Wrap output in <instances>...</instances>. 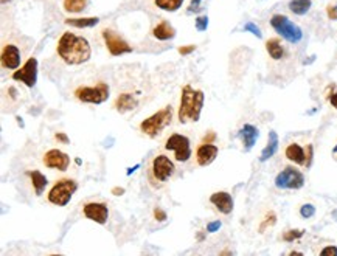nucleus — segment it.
<instances>
[{
	"instance_id": "f257e3e1",
	"label": "nucleus",
	"mask_w": 337,
	"mask_h": 256,
	"mask_svg": "<svg viewBox=\"0 0 337 256\" xmlns=\"http://www.w3.org/2000/svg\"><path fill=\"white\" fill-rule=\"evenodd\" d=\"M59 58L68 66H80L90 59V45L87 39L76 36L72 31H66L58 41Z\"/></svg>"
},
{
	"instance_id": "f03ea898",
	"label": "nucleus",
	"mask_w": 337,
	"mask_h": 256,
	"mask_svg": "<svg viewBox=\"0 0 337 256\" xmlns=\"http://www.w3.org/2000/svg\"><path fill=\"white\" fill-rule=\"evenodd\" d=\"M203 92L199 89H193L191 85H184L180 92V102H179V114L177 118L180 123H196L199 121L201 112L203 106Z\"/></svg>"
},
{
	"instance_id": "7ed1b4c3",
	"label": "nucleus",
	"mask_w": 337,
	"mask_h": 256,
	"mask_svg": "<svg viewBox=\"0 0 337 256\" xmlns=\"http://www.w3.org/2000/svg\"><path fill=\"white\" fill-rule=\"evenodd\" d=\"M174 163L167 155L159 154L151 160L150 166H148V180H150L152 188H160L174 174Z\"/></svg>"
},
{
	"instance_id": "20e7f679",
	"label": "nucleus",
	"mask_w": 337,
	"mask_h": 256,
	"mask_svg": "<svg viewBox=\"0 0 337 256\" xmlns=\"http://www.w3.org/2000/svg\"><path fill=\"white\" fill-rule=\"evenodd\" d=\"M172 121V107L171 106H165L163 109H160L159 112H155L154 115H151L150 118L143 119L140 123V132L148 135V137H157L160 135V132L165 129L167 126H169Z\"/></svg>"
},
{
	"instance_id": "39448f33",
	"label": "nucleus",
	"mask_w": 337,
	"mask_h": 256,
	"mask_svg": "<svg viewBox=\"0 0 337 256\" xmlns=\"http://www.w3.org/2000/svg\"><path fill=\"white\" fill-rule=\"evenodd\" d=\"M78 189V183L73 179H59L51 189L49 191V202L58 206H66L72 196L75 194V191Z\"/></svg>"
},
{
	"instance_id": "423d86ee",
	"label": "nucleus",
	"mask_w": 337,
	"mask_h": 256,
	"mask_svg": "<svg viewBox=\"0 0 337 256\" xmlns=\"http://www.w3.org/2000/svg\"><path fill=\"white\" fill-rule=\"evenodd\" d=\"M270 25H272V28L275 30L281 37H285L287 42L297 44V42L302 41V37H303L302 28L297 27L295 23H292L291 20L286 17V16H283V14L272 16Z\"/></svg>"
},
{
	"instance_id": "0eeeda50",
	"label": "nucleus",
	"mask_w": 337,
	"mask_h": 256,
	"mask_svg": "<svg viewBox=\"0 0 337 256\" xmlns=\"http://www.w3.org/2000/svg\"><path fill=\"white\" fill-rule=\"evenodd\" d=\"M75 98L81 102L89 104H101L109 98V85L103 81H100L97 85H83L75 90Z\"/></svg>"
},
{
	"instance_id": "6e6552de",
	"label": "nucleus",
	"mask_w": 337,
	"mask_h": 256,
	"mask_svg": "<svg viewBox=\"0 0 337 256\" xmlns=\"http://www.w3.org/2000/svg\"><path fill=\"white\" fill-rule=\"evenodd\" d=\"M167 151H174V158L177 162H188L191 157V143L190 138L180 134H172L165 141Z\"/></svg>"
},
{
	"instance_id": "1a4fd4ad",
	"label": "nucleus",
	"mask_w": 337,
	"mask_h": 256,
	"mask_svg": "<svg viewBox=\"0 0 337 256\" xmlns=\"http://www.w3.org/2000/svg\"><path fill=\"white\" fill-rule=\"evenodd\" d=\"M304 185V175L294 166H286L275 177V187L281 189H300Z\"/></svg>"
},
{
	"instance_id": "9d476101",
	"label": "nucleus",
	"mask_w": 337,
	"mask_h": 256,
	"mask_svg": "<svg viewBox=\"0 0 337 256\" xmlns=\"http://www.w3.org/2000/svg\"><path fill=\"white\" fill-rule=\"evenodd\" d=\"M285 155L287 160H291V162H294L295 165L309 168L311 162H312V146L308 145L306 151H304L303 146H300L299 143H291V145L286 146Z\"/></svg>"
},
{
	"instance_id": "9b49d317",
	"label": "nucleus",
	"mask_w": 337,
	"mask_h": 256,
	"mask_svg": "<svg viewBox=\"0 0 337 256\" xmlns=\"http://www.w3.org/2000/svg\"><path fill=\"white\" fill-rule=\"evenodd\" d=\"M13 79L14 81H20L23 83L27 87H34L36 79H37V59L36 58H30L23 66L16 70L13 73Z\"/></svg>"
},
{
	"instance_id": "f8f14e48",
	"label": "nucleus",
	"mask_w": 337,
	"mask_h": 256,
	"mask_svg": "<svg viewBox=\"0 0 337 256\" xmlns=\"http://www.w3.org/2000/svg\"><path fill=\"white\" fill-rule=\"evenodd\" d=\"M103 39H104V44L107 47L109 53H111L112 56H120V54H124V53H131L132 49L129 47V44L126 41H123V39L115 33V31L112 30H103Z\"/></svg>"
},
{
	"instance_id": "ddd939ff",
	"label": "nucleus",
	"mask_w": 337,
	"mask_h": 256,
	"mask_svg": "<svg viewBox=\"0 0 337 256\" xmlns=\"http://www.w3.org/2000/svg\"><path fill=\"white\" fill-rule=\"evenodd\" d=\"M42 162L50 170H58L61 172H64L70 166V157L59 149H50L44 154Z\"/></svg>"
},
{
	"instance_id": "4468645a",
	"label": "nucleus",
	"mask_w": 337,
	"mask_h": 256,
	"mask_svg": "<svg viewBox=\"0 0 337 256\" xmlns=\"http://www.w3.org/2000/svg\"><path fill=\"white\" fill-rule=\"evenodd\" d=\"M83 213L87 219L104 225L109 218V208L104 202H87L83 206Z\"/></svg>"
},
{
	"instance_id": "2eb2a0df",
	"label": "nucleus",
	"mask_w": 337,
	"mask_h": 256,
	"mask_svg": "<svg viewBox=\"0 0 337 256\" xmlns=\"http://www.w3.org/2000/svg\"><path fill=\"white\" fill-rule=\"evenodd\" d=\"M2 67L6 70H16L20 66V50L13 44H8L2 49Z\"/></svg>"
},
{
	"instance_id": "dca6fc26",
	"label": "nucleus",
	"mask_w": 337,
	"mask_h": 256,
	"mask_svg": "<svg viewBox=\"0 0 337 256\" xmlns=\"http://www.w3.org/2000/svg\"><path fill=\"white\" fill-rule=\"evenodd\" d=\"M218 153L219 149L213 143H202L198 148V151H196V162H198L199 166H208L215 162Z\"/></svg>"
},
{
	"instance_id": "f3484780",
	"label": "nucleus",
	"mask_w": 337,
	"mask_h": 256,
	"mask_svg": "<svg viewBox=\"0 0 337 256\" xmlns=\"http://www.w3.org/2000/svg\"><path fill=\"white\" fill-rule=\"evenodd\" d=\"M210 204L216 206V210L222 214H230L233 211V199L227 191H218L210 196Z\"/></svg>"
},
{
	"instance_id": "a211bd4d",
	"label": "nucleus",
	"mask_w": 337,
	"mask_h": 256,
	"mask_svg": "<svg viewBox=\"0 0 337 256\" xmlns=\"http://www.w3.org/2000/svg\"><path fill=\"white\" fill-rule=\"evenodd\" d=\"M258 135H260V132H258V129L252 124H244L241 127V131L238 132V137L242 140V145H244L247 151L253 148V145L258 140Z\"/></svg>"
},
{
	"instance_id": "6ab92c4d",
	"label": "nucleus",
	"mask_w": 337,
	"mask_h": 256,
	"mask_svg": "<svg viewBox=\"0 0 337 256\" xmlns=\"http://www.w3.org/2000/svg\"><path fill=\"white\" fill-rule=\"evenodd\" d=\"M137 106H138V101L132 93H120L114 102V107L118 112H121V114L129 112V110H134Z\"/></svg>"
},
{
	"instance_id": "aec40b11",
	"label": "nucleus",
	"mask_w": 337,
	"mask_h": 256,
	"mask_svg": "<svg viewBox=\"0 0 337 256\" xmlns=\"http://www.w3.org/2000/svg\"><path fill=\"white\" fill-rule=\"evenodd\" d=\"M152 36L155 39H159V41H168V39H172L176 36V30L172 28L167 20H162L154 27Z\"/></svg>"
},
{
	"instance_id": "412c9836",
	"label": "nucleus",
	"mask_w": 337,
	"mask_h": 256,
	"mask_svg": "<svg viewBox=\"0 0 337 256\" xmlns=\"http://www.w3.org/2000/svg\"><path fill=\"white\" fill-rule=\"evenodd\" d=\"M28 175H30V179H31V185H33V188H34L36 196H41L44 193L45 187L49 185V180H47L45 175L41 171H37V170L28 171Z\"/></svg>"
},
{
	"instance_id": "4be33fe9",
	"label": "nucleus",
	"mask_w": 337,
	"mask_h": 256,
	"mask_svg": "<svg viewBox=\"0 0 337 256\" xmlns=\"http://www.w3.org/2000/svg\"><path fill=\"white\" fill-rule=\"evenodd\" d=\"M278 149V135L277 132L270 131L269 132V140H268V145H266V148L263 149V153L260 155V160L261 162H266V160H269L270 157L275 155Z\"/></svg>"
},
{
	"instance_id": "5701e85b",
	"label": "nucleus",
	"mask_w": 337,
	"mask_h": 256,
	"mask_svg": "<svg viewBox=\"0 0 337 256\" xmlns=\"http://www.w3.org/2000/svg\"><path fill=\"white\" fill-rule=\"evenodd\" d=\"M266 50H268L269 56L272 59H281L285 56V49L283 45H281V41L278 37H270L268 42H266Z\"/></svg>"
},
{
	"instance_id": "b1692460",
	"label": "nucleus",
	"mask_w": 337,
	"mask_h": 256,
	"mask_svg": "<svg viewBox=\"0 0 337 256\" xmlns=\"http://www.w3.org/2000/svg\"><path fill=\"white\" fill-rule=\"evenodd\" d=\"M89 5V0H64L62 6L67 13H81Z\"/></svg>"
},
{
	"instance_id": "393cba45",
	"label": "nucleus",
	"mask_w": 337,
	"mask_h": 256,
	"mask_svg": "<svg viewBox=\"0 0 337 256\" xmlns=\"http://www.w3.org/2000/svg\"><path fill=\"white\" fill-rule=\"evenodd\" d=\"M311 8V0H291L289 2V10L297 16H303L309 11Z\"/></svg>"
},
{
	"instance_id": "a878e982",
	"label": "nucleus",
	"mask_w": 337,
	"mask_h": 256,
	"mask_svg": "<svg viewBox=\"0 0 337 256\" xmlns=\"http://www.w3.org/2000/svg\"><path fill=\"white\" fill-rule=\"evenodd\" d=\"M100 22L98 17H83V19H66L67 25H72L76 28H89V27H95Z\"/></svg>"
},
{
	"instance_id": "bb28decb",
	"label": "nucleus",
	"mask_w": 337,
	"mask_h": 256,
	"mask_svg": "<svg viewBox=\"0 0 337 256\" xmlns=\"http://www.w3.org/2000/svg\"><path fill=\"white\" fill-rule=\"evenodd\" d=\"M154 3L160 10L165 11H177L180 6H182L184 0H154Z\"/></svg>"
},
{
	"instance_id": "cd10ccee",
	"label": "nucleus",
	"mask_w": 337,
	"mask_h": 256,
	"mask_svg": "<svg viewBox=\"0 0 337 256\" xmlns=\"http://www.w3.org/2000/svg\"><path fill=\"white\" fill-rule=\"evenodd\" d=\"M275 222H277V216L273 211H269L268 214H266V218L264 221L261 222V225H260V233H263V231L268 228V227H272V225H275Z\"/></svg>"
},
{
	"instance_id": "c85d7f7f",
	"label": "nucleus",
	"mask_w": 337,
	"mask_h": 256,
	"mask_svg": "<svg viewBox=\"0 0 337 256\" xmlns=\"http://www.w3.org/2000/svg\"><path fill=\"white\" fill-rule=\"evenodd\" d=\"M303 233H304V230H287L286 233L283 235V241H286V242H292V241H295V239L302 238V236H303Z\"/></svg>"
},
{
	"instance_id": "c756f323",
	"label": "nucleus",
	"mask_w": 337,
	"mask_h": 256,
	"mask_svg": "<svg viewBox=\"0 0 337 256\" xmlns=\"http://www.w3.org/2000/svg\"><path fill=\"white\" fill-rule=\"evenodd\" d=\"M314 213H316V206L311 205V204H304L300 208V214H302V218H304V219L312 218V216H314Z\"/></svg>"
},
{
	"instance_id": "7c9ffc66",
	"label": "nucleus",
	"mask_w": 337,
	"mask_h": 256,
	"mask_svg": "<svg viewBox=\"0 0 337 256\" xmlns=\"http://www.w3.org/2000/svg\"><path fill=\"white\" fill-rule=\"evenodd\" d=\"M194 25H196V30L198 31H205L208 28V17L207 16H199V17L196 19Z\"/></svg>"
},
{
	"instance_id": "2f4dec72",
	"label": "nucleus",
	"mask_w": 337,
	"mask_h": 256,
	"mask_svg": "<svg viewBox=\"0 0 337 256\" xmlns=\"http://www.w3.org/2000/svg\"><path fill=\"white\" fill-rule=\"evenodd\" d=\"M244 31H250V33H252L253 36H256V37H261L263 36L261 34V30L258 28L253 22H247L246 25H244Z\"/></svg>"
},
{
	"instance_id": "473e14b6",
	"label": "nucleus",
	"mask_w": 337,
	"mask_h": 256,
	"mask_svg": "<svg viewBox=\"0 0 337 256\" xmlns=\"http://www.w3.org/2000/svg\"><path fill=\"white\" fill-rule=\"evenodd\" d=\"M154 218L157 219L159 222H163V221H167V213L162 210V208H155L154 210Z\"/></svg>"
},
{
	"instance_id": "72a5a7b5",
	"label": "nucleus",
	"mask_w": 337,
	"mask_h": 256,
	"mask_svg": "<svg viewBox=\"0 0 337 256\" xmlns=\"http://www.w3.org/2000/svg\"><path fill=\"white\" fill-rule=\"evenodd\" d=\"M221 221H215V222H210L208 225H207V231L208 233H215V231H218L219 228H221Z\"/></svg>"
},
{
	"instance_id": "f704fd0d",
	"label": "nucleus",
	"mask_w": 337,
	"mask_h": 256,
	"mask_svg": "<svg viewBox=\"0 0 337 256\" xmlns=\"http://www.w3.org/2000/svg\"><path fill=\"white\" fill-rule=\"evenodd\" d=\"M54 140L59 141V143H64V145H68V143H70V138L67 137V134H64V132H58L56 135H54Z\"/></svg>"
},
{
	"instance_id": "c9c22d12",
	"label": "nucleus",
	"mask_w": 337,
	"mask_h": 256,
	"mask_svg": "<svg viewBox=\"0 0 337 256\" xmlns=\"http://www.w3.org/2000/svg\"><path fill=\"white\" fill-rule=\"evenodd\" d=\"M320 255L322 256H328V255H337V247H334V245H331V247H325V249L320 252Z\"/></svg>"
},
{
	"instance_id": "e433bc0d",
	"label": "nucleus",
	"mask_w": 337,
	"mask_h": 256,
	"mask_svg": "<svg viewBox=\"0 0 337 256\" xmlns=\"http://www.w3.org/2000/svg\"><path fill=\"white\" fill-rule=\"evenodd\" d=\"M326 13H328V17H330L331 20H337V6H328V10H326Z\"/></svg>"
},
{
	"instance_id": "4c0bfd02",
	"label": "nucleus",
	"mask_w": 337,
	"mask_h": 256,
	"mask_svg": "<svg viewBox=\"0 0 337 256\" xmlns=\"http://www.w3.org/2000/svg\"><path fill=\"white\" fill-rule=\"evenodd\" d=\"M201 2L202 0H191L190 6H188V11L190 13H194V11H199V6H201Z\"/></svg>"
},
{
	"instance_id": "58836bf2",
	"label": "nucleus",
	"mask_w": 337,
	"mask_h": 256,
	"mask_svg": "<svg viewBox=\"0 0 337 256\" xmlns=\"http://www.w3.org/2000/svg\"><path fill=\"white\" fill-rule=\"evenodd\" d=\"M196 45H185V47H180L179 49V53L180 54H190L191 51H194Z\"/></svg>"
},
{
	"instance_id": "ea45409f",
	"label": "nucleus",
	"mask_w": 337,
	"mask_h": 256,
	"mask_svg": "<svg viewBox=\"0 0 337 256\" xmlns=\"http://www.w3.org/2000/svg\"><path fill=\"white\" fill-rule=\"evenodd\" d=\"M328 101H330V104H331L334 109H337V92L331 93L330 97H328Z\"/></svg>"
},
{
	"instance_id": "a19ab883",
	"label": "nucleus",
	"mask_w": 337,
	"mask_h": 256,
	"mask_svg": "<svg viewBox=\"0 0 337 256\" xmlns=\"http://www.w3.org/2000/svg\"><path fill=\"white\" fill-rule=\"evenodd\" d=\"M216 138V135H215V132H208V135H205V137H203V140H202V143H211Z\"/></svg>"
},
{
	"instance_id": "79ce46f5",
	"label": "nucleus",
	"mask_w": 337,
	"mask_h": 256,
	"mask_svg": "<svg viewBox=\"0 0 337 256\" xmlns=\"http://www.w3.org/2000/svg\"><path fill=\"white\" fill-rule=\"evenodd\" d=\"M112 194L114 196H121V194H124V189L120 188V187H115V188H112Z\"/></svg>"
},
{
	"instance_id": "37998d69",
	"label": "nucleus",
	"mask_w": 337,
	"mask_h": 256,
	"mask_svg": "<svg viewBox=\"0 0 337 256\" xmlns=\"http://www.w3.org/2000/svg\"><path fill=\"white\" fill-rule=\"evenodd\" d=\"M333 153H336V154H337V146H336V148L333 149Z\"/></svg>"
},
{
	"instance_id": "c03bdc74",
	"label": "nucleus",
	"mask_w": 337,
	"mask_h": 256,
	"mask_svg": "<svg viewBox=\"0 0 337 256\" xmlns=\"http://www.w3.org/2000/svg\"><path fill=\"white\" fill-rule=\"evenodd\" d=\"M5 2H6V0H2V3H5Z\"/></svg>"
}]
</instances>
